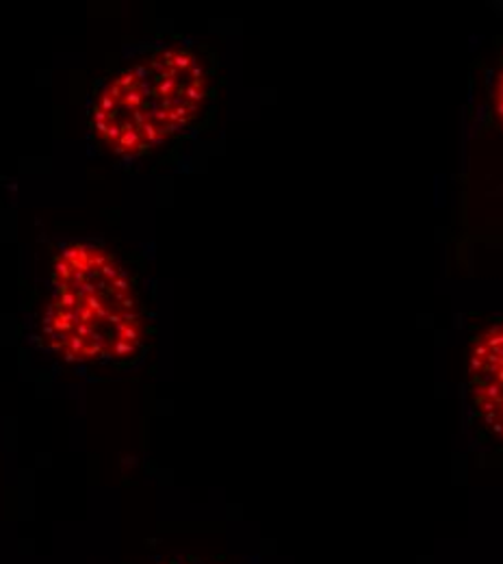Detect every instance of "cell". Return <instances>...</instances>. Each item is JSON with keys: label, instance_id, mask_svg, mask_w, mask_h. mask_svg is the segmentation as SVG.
I'll list each match as a JSON object with an SVG mask.
<instances>
[{"label": "cell", "instance_id": "6da1fadb", "mask_svg": "<svg viewBox=\"0 0 503 564\" xmlns=\"http://www.w3.org/2000/svg\"><path fill=\"white\" fill-rule=\"evenodd\" d=\"M219 89V59L209 46L185 35L140 42L87 96L89 148L120 170L163 165L211 129Z\"/></svg>", "mask_w": 503, "mask_h": 564}, {"label": "cell", "instance_id": "7a4b0ae2", "mask_svg": "<svg viewBox=\"0 0 503 564\" xmlns=\"http://www.w3.org/2000/svg\"><path fill=\"white\" fill-rule=\"evenodd\" d=\"M156 337L154 311L135 259L100 237L53 246L31 313L29 341L83 373H122L144 360Z\"/></svg>", "mask_w": 503, "mask_h": 564}, {"label": "cell", "instance_id": "3957f363", "mask_svg": "<svg viewBox=\"0 0 503 564\" xmlns=\"http://www.w3.org/2000/svg\"><path fill=\"white\" fill-rule=\"evenodd\" d=\"M467 393L473 422L503 449V322H493L471 339Z\"/></svg>", "mask_w": 503, "mask_h": 564}, {"label": "cell", "instance_id": "277c9868", "mask_svg": "<svg viewBox=\"0 0 503 564\" xmlns=\"http://www.w3.org/2000/svg\"><path fill=\"white\" fill-rule=\"evenodd\" d=\"M495 113L503 129V64L497 72V80H495Z\"/></svg>", "mask_w": 503, "mask_h": 564}, {"label": "cell", "instance_id": "5b68a950", "mask_svg": "<svg viewBox=\"0 0 503 564\" xmlns=\"http://www.w3.org/2000/svg\"><path fill=\"white\" fill-rule=\"evenodd\" d=\"M156 564H216L209 563V561H203V558H194V556H187V558H170V561H163V563Z\"/></svg>", "mask_w": 503, "mask_h": 564}]
</instances>
